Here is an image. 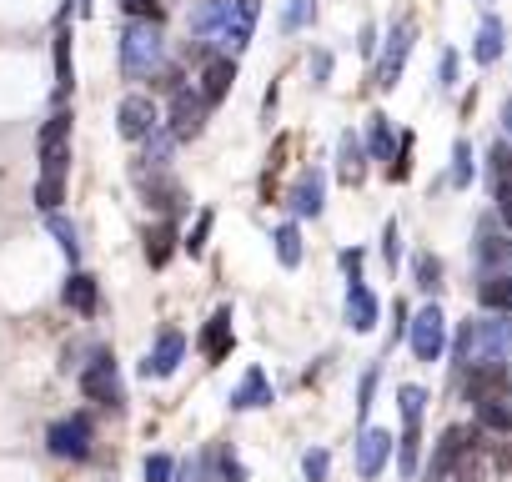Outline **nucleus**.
Returning a JSON list of instances; mask_svg holds the SVG:
<instances>
[{"instance_id":"nucleus-37","label":"nucleus","mask_w":512,"mask_h":482,"mask_svg":"<svg viewBox=\"0 0 512 482\" xmlns=\"http://www.w3.org/2000/svg\"><path fill=\"white\" fill-rule=\"evenodd\" d=\"M302 472H307V482H327V472H332V452H327V447H312V452L302 457Z\"/></svg>"},{"instance_id":"nucleus-47","label":"nucleus","mask_w":512,"mask_h":482,"mask_svg":"<svg viewBox=\"0 0 512 482\" xmlns=\"http://www.w3.org/2000/svg\"><path fill=\"white\" fill-rule=\"evenodd\" d=\"M327 71H332V56L317 51V56H312V76H317V86H327Z\"/></svg>"},{"instance_id":"nucleus-22","label":"nucleus","mask_w":512,"mask_h":482,"mask_svg":"<svg viewBox=\"0 0 512 482\" xmlns=\"http://www.w3.org/2000/svg\"><path fill=\"white\" fill-rule=\"evenodd\" d=\"M367 156H372V161H392V156H397V136H392V126H387L382 111H377L372 126H367Z\"/></svg>"},{"instance_id":"nucleus-14","label":"nucleus","mask_w":512,"mask_h":482,"mask_svg":"<svg viewBox=\"0 0 512 482\" xmlns=\"http://www.w3.org/2000/svg\"><path fill=\"white\" fill-rule=\"evenodd\" d=\"M322 191H327V176L312 166V171H302L297 176V186H292V196H287V206H292V216H322Z\"/></svg>"},{"instance_id":"nucleus-12","label":"nucleus","mask_w":512,"mask_h":482,"mask_svg":"<svg viewBox=\"0 0 512 482\" xmlns=\"http://www.w3.org/2000/svg\"><path fill=\"white\" fill-rule=\"evenodd\" d=\"M392 432H382V427H362V437H357V472L362 477H377L382 467H387V457H392Z\"/></svg>"},{"instance_id":"nucleus-26","label":"nucleus","mask_w":512,"mask_h":482,"mask_svg":"<svg viewBox=\"0 0 512 482\" xmlns=\"http://www.w3.org/2000/svg\"><path fill=\"white\" fill-rule=\"evenodd\" d=\"M477 257L492 262V267H512V236H502V231H482Z\"/></svg>"},{"instance_id":"nucleus-20","label":"nucleus","mask_w":512,"mask_h":482,"mask_svg":"<svg viewBox=\"0 0 512 482\" xmlns=\"http://www.w3.org/2000/svg\"><path fill=\"white\" fill-rule=\"evenodd\" d=\"M477 417H482V427H492V432H512V387L487 392V397L477 402Z\"/></svg>"},{"instance_id":"nucleus-21","label":"nucleus","mask_w":512,"mask_h":482,"mask_svg":"<svg viewBox=\"0 0 512 482\" xmlns=\"http://www.w3.org/2000/svg\"><path fill=\"white\" fill-rule=\"evenodd\" d=\"M171 252H176V226H171V221H156V226L146 231V262H151V267H166Z\"/></svg>"},{"instance_id":"nucleus-45","label":"nucleus","mask_w":512,"mask_h":482,"mask_svg":"<svg viewBox=\"0 0 512 482\" xmlns=\"http://www.w3.org/2000/svg\"><path fill=\"white\" fill-rule=\"evenodd\" d=\"M457 86V51H442V91Z\"/></svg>"},{"instance_id":"nucleus-23","label":"nucleus","mask_w":512,"mask_h":482,"mask_svg":"<svg viewBox=\"0 0 512 482\" xmlns=\"http://www.w3.org/2000/svg\"><path fill=\"white\" fill-rule=\"evenodd\" d=\"M171 151H176V136H171L166 126H156V131L146 136V156H141L136 171H161V166L171 161Z\"/></svg>"},{"instance_id":"nucleus-24","label":"nucleus","mask_w":512,"mask_h":482,"mask_svg":"<svg viewBox=\"0 0 512 482\" xmlns=\"http://www.w3.org/2000/svg\"><path fill=\"white\" fill-rule=\"evenodd\" d=\"M277 262L287 267V272H297L302 267V231H297V221H287V226H277Z\"/></svg>"},{"instance_id":"nucleus-38","label":"nucleus","mask_w":512,"mask_h":482,"mask_svg":"<svg viewBox=\"0 0 512 482\" xmlns=\"http://www.w3.org/2000/svg\"><path fill=\"white\" fill-rule=\"evenodd\" d=\"M382 257H387V267H392V272L402 267V226H397V221H387V226H382Z\"/></svg>"},{"instance_id":"nucleus-44","label":"nucleus","mask_w":512,"mask_h":482,"mask_svg":"<svg viewBox=\"0 0 512 482\" xmlns=\"http://www.w3.org/2000/svg\"><path fill=\"white\" fill-rule=\"evenodd\" d=\"M216 457H221V477H226V482H246V467L231 457V447H221Z\"/></svg>"},{"instance_id":"nucleus-43","label":"nucleus","mask_w":512,"mask_h":482,"mask_svg":"<svg viewBox=\"0 0 512 482\" xmlns=\"http://www.w3.org/2000/svg\"><path fill=\"white\" fill-rule=\"evenodd\" d=\"M407 161H412V131L397 136V156H392V181H407Z\"/></svg>"},{"instance_id":"nucleus-34","label":"nucleus","mask_w":512,"mask_h":482,"mask_svg":"<svg viewBox=\"0 0 512 482\" xmlns=\"http://www.w3.org/2000/svg\"><path fill=\"white\" fill-rule=\"evenodd\" d=\"M397 402H402V422H407V427H422V407H427V392L407 382V387L397 392Z\"/></svg>"},{"instance_id":"nucleus-10","label":"nucleus","mask_w":512,"mask_h":482,"mask_svg":"<svg viewBox=\"0 0 512 482\" xmlns=\"http://www.w3.org/2000/svg\"><path fill=\"white\" fill-rule=\"evenodd\" d=\"M181 357H186V337H181L176 327H166V332L156 337L151 357L141 362V377H171V372L181 367Z\"/></svg>"},{"instance_id":"nucleus-40","label":"nucleus","mask_w":512,"mask_h":482,"mask_svg":"<svg viewBox=\"0 0 512 482\" xmlns=\"http://www.w3.org/2000/svg\"><path fill=\"white\" fill-rule=\"evenodd\" d=\"M126 16H131V21H151V26L166 21V11L156 6V0H126Z\"/></svg>"},{"instance_id":"nucleus-8","label":"nucleus","mask_w":512,"mask_h":482,"mask_svg":"<svg viewBox=\"0 0 512 482\" xmlns=\"http://www.w3.org/2000/svg\"><path fill=\"white\" fill-rule=\"evenodd\" d=\"M156 126H161V116H156V101H151V96H126V101L116 106V131H121L126 141H146Z\"/></svg>"},{"instance_id":"nucleus-32","label":"nucleus","mask_w":512,"mask_h":482,"mask_svg":"<svg viewBox=\"0 0 512 482\" xmlns=\"http://www.w3.org/2000/svg\"><path fill=\"white\" fill-rule=\"evenodd\" d=\"M317 21V0H287V11H282V31H307Z\"/></svg>"},{"instance_id":"nucleus-35","label":"nucleus","mask_w":512,"mask_h":482,"mask_svg":"<svg viewBox=\"0 0 512 482\" xmlns=\"http://www.w3.org/2000/svg\"><path fill=\"white\" fill-rule=\"evenodd\" d=\"M412 272H417V287H422V292H437V287H442V262H437L432 252H422V257L412 262Z\"/></svg>"},{"instance_id":"nucleus-50","label":"nucleus","mask_w":512,"mask_h":482,"mask_svg":"<svg viewBox=\"0 0 512 482\" xmlns=\"http://www.w3.org/2000/svg\"><path fill=\"white\" fill-rule=\"evenodd\" d=\"M81 16H91V0H81Z\"/></svg>"},{"instance_id":"nucleus-30","label":"nucleus","mask_w":512,"mask_h":482,"mask_svg":"<svg viewBox=\"0 0 512 482\" xmlns=\"http://www.w3.org/2000/svg\"><path fill=\"white\" fill-rule=\"evenodd\" d=\"M487 176H492V191L497 186H512V141H497L487 151Z\"/></svg>"},{"instance_id":"nucleus-3","label":"nucleus","mask_w":512,"mask_h":482,"mask_svg":"<svg viewBox=\"0 0 512 482\" xmlns=\"http://www.w3.org/2000/svg\"><path fill=\"white\" fill-rule=\"evenodd\" d=\"M81 392H86L91 402H101V407H121V402H126V392H121V372H116V357H111L106 347L91 352V362H86V372H81Z\"/></svg>"},{"instance_id":"nucleus-28","label":"nucleus","mask_w":512,"mask_h":482,"mask_svg":"<svg viewBox=\"0 0 512 482\" xmlns=\"http://www.w3.org/2000/svg\"><path fill=\"white\" fill-rule=\"evenodd\" d=\"M46 226H51V236L61 241V252H66L71 262H81V231H76L61 211H46Z\"/></svg>"},{"instance_id":"nucleus-31","label":"nucleus","mask_w":512,"mask_h":482,"mask_svg":"<svg viewBox=\"0 0 512 482\" xmlns=\"http://www.w3.org/2000/svg\"><path fill=\"white\" fill-rule=\"evenodd\" d=\"M417 457H422V427H407L402 442H397V467H402L407 482H412V472H417Z\"/></svg>"},{"instance_id":"nucleus-27","label":"nucleus","mask_w":512,"mask_h":482,"mask_svg":"<svg viewBox=\"0 0 512 482\" xmlns=\"http://www.w3.org/2000/svg\"><path fill=\"white\" fill-rule=\"evenodd\" d=\"M472 51H477V61H482V66H492V61L502 56V21H497V16H487V21H482V31H477V46H472Z\"/></svg>"},{"instance_id":"nucleus-11","label":"nucleus","mask_w":512,"mask_h":482,"mask_svg":"<svg viewBox=\"0 0 512 482\" xmlns=\"http://www.w3.org/2000/svg\"><path fill=\"white\" fill-rule=\"evenodd\" d=\"M236 347V332H231V307H216L211 322L201 327V357L206 362H226Z\"/></svg>"},{"instance_id":"nucleus-18","label":"nucleus","mask_w":512,"mask_h":482,"mask_svg":"<svg viewBox=\"0 0 512 482\" xmlns=\"http://www.w3.org/2000/svg\"><path fill=\"white\" fill-rule=\"evenodd\" d=\"M61 297H66V307L81 312V317H96V307H101V287H96L91 272H71V282H66Z\"/></svg>"},{"instance_id":"nucleus-5","label":"nucleus","mask_w":512,"mask_h":482,"mask_svg":"<svg viewBox=\"0 0 512 482\" xmlns=\"http://www.w3.org/2000/svg\"><path fill=\"white\" fill-rule=\"evenodd\" d=\"M407 347H412L417 362H437V357H442V347H447V322H442L437 307L412 312V322H407Z\"/></svg>"},{"instance_id":"nucleus-16","label":"nucleus","mask_w":512,"mask_h":482,"mask_svg":"<svg viewBox=\"0 0 512 482\" xmlns=\"http://www.w3.org/2000/svg\"><path fill=\"white\" fill-rule=\"evenodd\" d=\"M136 181H141V191H146V206H156V211H181L186 191H181L176 181H166V176H156V171H136Z\"/></svg>"},{"instance_id":"nucleus-6","label":"nucleus","mask_w":512,"mask_h":482,"mask_svg":"<svg viewBox=\"0 0 512 482\" xmlns=\"http://www.w3.org/2000/svg\"><path fill=\"white\" fill-rule=\"evenodd\" d=\"M206 101H201V91L196 86H176L171 91V121H166V131L176 136V141H196L201 136V126H206Z\"/></svg>"},{"instance_id":"nucleus-19","label":"nucleus","mask_w":512,"mask_h":482,"mask_svg":"<svg viewBox=\"0 0 512 482\" xmlns=\"http://www.w3.org/2000/svg\"><path fill=\"white\" fill-rule=\"evenodd\" d=\"M267 402H272V382H267L262 367H251V372L241 377V387L231 392V407H236V412H251V407H267Z\"/></svg>"},{"instance_id":"nucleus-46","label":"nucleus","mask_w":512,"mask_h":482,"mask_svg":"<svg viewBox=\"0 0 512 482\" xmlns=\"http://www.w3.org/2000/svg\"><path fill=\"white\" fill-rule=\"evenodd\" d=\"M497 216H502V226L512 231V186H497Z\"/></svg>"},{"instance_id":"nucleus-42","label":"nucleus","mask_w":512,"mask_h":482,"mask_svg":"<svg viewBox=\"0 0 512 482\" xmlns=\"http://www.w3.org/2000/svg\"><path fill=\"white\" fill-rule=\"evenodd\" d=\"M372 397H377V367L362 372V387H357V417H362V422H367V412H372Z\"/></svg>"},{"instance_id":"nucleus-15","label":"nucleus","mask_w":512,"mask_h":482,"mask_svg":"<svg viewBox=\"0 0 512 482\" xmlns=\"http://www.w3.org/2000/svg\"><path fill=\"white\" fill-rule=\"evenodd\" d=\"M377 312H382V307H377V292L362 287V282H352V287H347V327H352V332H372V327H377Z\"/></svg>"},{"instance_id":"nucleus-9","label":"nucleus","mask_w":512,"mask_h":482,"mask_svg":"<svg viewBox=\"0 0 512 482\" xmlns=\"http://www.w3.org/2000/svg\"><path fill=\"white\" fill-rule=\"evenodd\" d=\"M412 26H397L392 36H387V46H382V61H377V86L382 91H392L397 81H402V61H407V51H412Z\"/></svg>"},{"instance_id":"nucleus-2","label":"nucleus","mask_w":512,"mask_h":482,"mask_svg":"<svg viewBox=\"0 0 512 482\" xmlns=\"http://www.w3.org/2000/svg\"><path fill=\"white\" fill-rule=\"evenodd\" d=\"M161 66H166L161 26H151V21H131L126 36H121V71H126L131 81H151Z\"/></svg>"},{"instance_id":"nucleus-36","label":"nucleus","mask_w":512,"mask_h":482,"mask_svg":"<svg viewBox=\"0 0 512 482\" xmlns=\"http://www.w3.org/2000/svg\"><path fill=\"white\" fill-rule=\"evenodd\" d=\"M447 176H452V186H467V181H472V146H467V141L452 146V171H447Z\"/></svg>"},{"instance_id":"nucleus-1","label":"nucleus","mask_w":512,"mask_h":482,"mask_svg":"<svg viewBox=\"0 0 512 482\" xmlns=\"http://www.w3.org/2000/svg\"><path fill=\"white\" fill-rule=\"evenodd\" d=\"M507 322H487V317H472L457 327V342H452V357H457V372H472V367H502L507 362Z\"/></svg>"},{"instance_id":"nucleus-7","label":"nucleus","mask_w":512,"mask_h":482,"mask_svg":"<svg viewBox=\"0 0 512 482\" xmlns=\"http://www.w3.org/2000/svg\"><path fill=\"white\" fill-rule=\"evenodd\" d=\"M46 447H51L56 457H71V462L91 457V417H86V412H76V417H61V422H51V432H46Z\"/></svg>"},{"instance_id":"nucleus-33","label":"nucleus","mask_w":512,"mask_h":482,"mask_svg":"<svg viewBox=\"0 0 512 482\" xmlns=\"http://www.w3.org/2000/svg\"><path fill=\"white\" fill-rule=\"evenodd\" d=\"M61 201H66V176H46V171H41V181H36V206H41V211H61Z\"/></svg>"},{"instance_id":"nucleus-4","label":"nucleus","mask_w":512,"mask_h":482,"mask_svg":"<svg viewBox=\"0 0 512 482\" xmlns=\"http://www.w3.org/2000/svg\"><path fill=\"white\" fill-rule=\"evenodd\" d=\"M36 146H41V171L46 176H66L71 171V111H56L41 126Z\"/></svg>"},{"instance_id":"nucleus-29","label":"nucleus","mask_w":512,"mask_h":482,"mask_svg":"<svg viewBox=\"0 0 512 482\" xmlns=\"http://www.w3.org/2000/svg\"><path fill=\"white\" fill-rule=\"evenodd\" d=\"M76 86V76H71V31L61 26L56 31V96H66Z\"/></svg>"},{"instance_id":"nucleus-49","label":"nucleus","mask_w":512,"mask_h":482,"mask_svg":"<svg viewBox=\"0 0 512 482\" xmlns=\"http://www.w3.org/2000/svg\"><path fill=\"white\" fill-rule=\"evenodd\" d=\"M502 126H507V136H512V101L502 106Z\"/></svg>"},{"instance_id":"nucleus-25","label":"nucleus","mask_w":512,"mask_h":482,"mask_svg":"<svg viewBox=\"0 0 512 482\" xmlns=\"http://www.w3.org/2000/svg\"><path fill=\"white\" fill-rule=\"evenodd\" d=\"M477 302H482L487 312H507V317H512V277H487V282L477 287Z\"/></svg>"},{"instance_id":"nucleus-48","label":"nucleus","mask_w":512,"mask_h":482,"mask_svg":"<svg viewBox=\"0 0 512 482\" xmlns=\"http://www.w3.org/2000/svg\"><path fill=\"white\" fill-rule=\"evenodd\" d=\"M342 272L352 277V282H362L357 272H362V252H342Z\"/></svg>"},{"instance_id":"nucleus-51","label":"nucleus","mask_w":512,"mask_h":482,"mask_svg":"<svg viewBox=\"0 0 512 482\" xmlns=\"http://www.w3.org/2000/svg\"><path fill=\"white\" fill-rule=\"evenodd\" d=\"M507 347H512V322H507Z\"/></svg>"},{"instance_id":"nucleus-41","label":"nucleus","mask_w":512,"mask_h":482,"mask_svg":"<svg viewBox=\"0 0 512 482\" xmlns=\"http://www.w3.org/2000/svg\"><path fill=\"white\" fill-rule=\"evenodd\" d=\"M171 477H176V462L166 452H151L146 457V482H171Z\"/></svg>"},{"instance_id":"nucleus-13","label":"nucleus","mask_w":512,"mask_h":482,"mask_svg":"<svg viewBox=\"0 0 512 482\" xmlns=\"http://www.w3.org/2000/svg\"><path fill=\"white\" fill-rule=\"evenodd\" d=\"M231 81H236V61L231 56H211L206 66H201V101L206 106H221L226 96H231Z\"/></svg>"},{"instance_id":"nucleus-17","label":"nucleus","mask_w":512,"mask_h":482,"mask_svg":"<svg viewBox=\"0 0 512 482\" xmlns=\"http://www.w3.org/2000/svg\"><path fill=\"white\" fill-rule=\"evenodd\" d=\"M337 176H342L347 186H362V176H367V146H362L352 131H342V146H337Z\"/></svg>"},{"instance_id":"nucleus-39","label":"nucleus","mask_w":512,"mask_h":482,"mask_svg":"<svg viewBox=\"0 0 512 482\" xmlns=\"http://www.w3.org/2000/svg\"><path fill=\"white\" fill-rule=\"evenodd\" d=\"M211 221H216V216H211V211H201V216H196V226L186 231V252H191V257H201V252H206V236H211Z\"/></svg>"}]
</instances>
